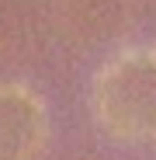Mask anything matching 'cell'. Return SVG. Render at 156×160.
<instances>
[{
  "label": "cell",
  "mask_w": 156,
  "mask_h": 160,
  "mask_svg": "<svg viewBox=\"0 0 156 160\" xmlns=\"http://www.w3.org/2000/svg\"><path fill=\"white\" fill-rule=\"evenodd\" d=\"M63 21L80 42H108L128 21V0H63Z\"/></svg>",
  "instance_id": "3"
},
{
  "label": "cell",
  "mask_w": 156,
  "mask_h": 160,
  "mask_svg": "<svg viewBox=\"0 0 156 160\" xmlns=\"http://www.w3.org/2000/svg\"><path fill=\"white\" fill-rule=\"evenodd\" d=\"M97 115L118 139H156V52H128L104 70Z\"/></svg>",
  "instance_id": "1"
},
{
  "label": "cell",
  "mask_w": 156,
  "mask_h": 160,
  "mask_svg": "<svg viewBox=\"0 0 156 160\" xmlns=\"http://www.w3.org/2000/svg\"><path fill=\"white\" fill-rule=\"evenodd\" d=\"M45 143V112L35 94L0 87V160H35Z\"/></svg>",
  "instance_id": "2"
}]
</instances>
